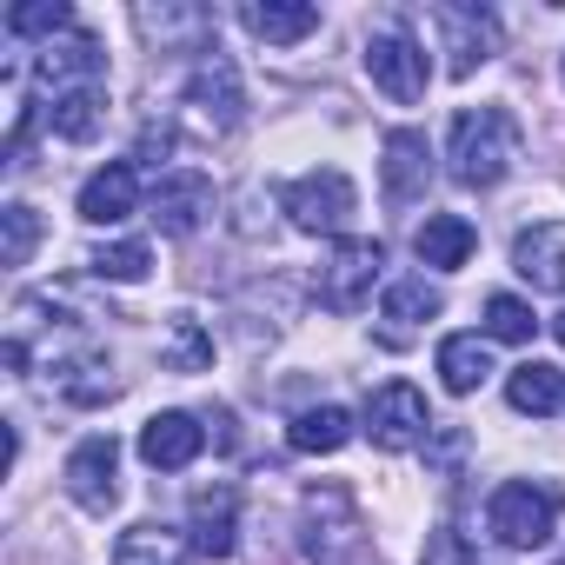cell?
<instances>
[{
    "instance_id": "cell-4",
    "label": "cell",
    "mask_w": 565,
    "mask_h": 565,
    "mask_svg": "<svg viewBox=\"0 0 565 565\" xmlns=\"http://www.w3.org/2000/svg\"><path fill=\"white\" fill-rule=\"evenodd\" d=\"M366 74H373V87H380L386 100H399V107L426 100V81H433L426 47H419L399 21H386V28L366 34Z\"/></svg>"
},
{
    "instance_id": "cell-12",
    "label": "cell",
    "mask_w": 565,
    "mask_h": 565,
    "mask_svg": "<svg viewBox=\"0 0 565 565\" xmlns=\"http://www.w3.org/2000/svg\"><path fill=\"white\" fill-rule=\"evenodd\" d=\"M34 74H41V87H54V94L100 87V74H107V54H100V41H94V34H81V28H74L67 41H47V47H41Z\"/></svg>"
},
{
    "instance_id": "cell-30",
    "label": "cell",
    "mask_w": 565,
    "mask_h": 565,
    "mask_svg": "<svg viewBox=\"0 0 565 565\" xmlns=\"http://www.w3.org/2000/svg\"><path fill=\"white\" fill-rule=\"evenodd\" d=\"M486 333H492V340H512V347H525V340L539 333V313H532L519 294H492V300H486Z\"/></svg>"
},
{
    "instance_id": "cell-27",
    "label": "cell",
    "mask_w": 565,
    "mask_h": 565,
    "mask_svg": "<svg viewBox=\"0 0 565 565\" xmlns=\"http://www.w3.org/2000/svg\"><path fill=\"white\" fill-rule=\"evenodd\" d=\"M41 246V213L28 200H8L0 206V266H28Z\"/></svg>"
},
{
    "instance_id": "cell-23",
    "label": "cell",
    "mask_w": 565,
    "mask_h": 565,
    "mask_svg": "<svg viewBox=\"0 0 565 565\" xmlns=\"http://www.w3.org/2000/svg\"><path fill=\"white\" fill-rule=\"evenodd\" d=\"M134 21H140V34H147V41H160V47L193 41V54H213V41H206V34H213V21H206L200 8H160V14H153V8H140Z\"/></svg>"
},
{
    "instance_id": "cell-13",
    "label": "cell",
    "mask_w": 565,
    "mask_h": 565,
    "mask_svg": "<svg viewBox=\"0 0 565 565\" xmlns=\"http://www.w3.org/2000/svg\"><path fill=\"white\" fill-rule=\"evenodd\" d=\"M186 519H193V552L233 558V545H239V492L233 486H200L186 499Z\"/></svg>"
},
{
    "instance_id": "cell-15",
    "label": "cell",
    "mask_w": 565,
    "mask_h": 565,
    "mask_svg": "<svg viewBox=\"0 0 565 565\" xmlns=\"http://www.w3.org/2000/svg\"><path fill=\"white\" fill-rule=\"evenodd\" d=\"M213 213V180L206 173H160L153 180V226L160 233H193L200 220Z\"/></svg>"
},
{
    "instance_id": "cell-2",
    "label": "cell",
    "mask_w": 565,
    "mask_h": 565,
    "mask_svg": "<svg viewBox=\"0 0 565 565\" xmlns=\"http://www.w3.org/2000/svg\"><path fill=\"white\" fill-rule=\"evenodd\" d=\"M486 525L499 545L512 552H539L552 532H558V492L552 486H532V479H505L486 505Z\"/></svg>"
},
{
    "instance_id": "cell-19",
    "label": "cell",
    "mask_w": 565,
    "mask_h": 565,
    "mask_svg": "<svg viewBox=\"0 0 565 565\" xmlns=\"http://www.w3.org/2000/svg\"><path fill=\"white\" fill-rule=\"evenodd\" d=\"M472 246H479V233H472V220H459V213H426V226L413 233V253H419V266H466L472 259Z\"/></svg>"
},
{
    "instance_id": "cell-1",
    "label": "cell",
    "mask_w": 565,
    "mask_h": 565,
    "mask_svg": "<svg viewBox=\"0 0 565 565\" xmlns=\"http://www.w3.org/2000/svg\"><path fill=\"white\" fill-rule=\"evenodd\" d=\"M512 153H519V127H512L505 107H466L452 120L446 160H452V180L459 186H499L512 173Z\"/></svg>"
},
{
    "instance_id": "cell-34",
    "label": "cell",
    "mask_w": 565,
    "mask_h": 565,
    "mask_svg": "<svg viewBox=\"0 0 565 565\" xmlns=\"http://www.w3.org/2000/svg\"><path fill=\"white\" fill-rule=\"evenodd\" d=\"M558 74H565V61H558Z\"/></svg>"
},
{
    "instance_id": "cell-20",
    "label": "cell",
    "mask_w": 565,
    "mask_h": 565,
    "mask_svg": "<svg viewBox=\"0 0 565 565\" xmlns=\"http://www.w3.org/2000/svg\"><path fill=\"white\" fill-rule=\"evenodd\" d=\"M114 565H193V539H180L173 525H127L114 545Z\"/></svg>"
},
{
    "instance_id": "cell-8",
    "label": "cell",
    "mask_w": 565,
    "mask_h": 565,
    "mask_svg": "<svg viewBox=\"0 0 565 565\" xmlns=\"http://www.w3.org/2000/svg\"><path fill=\"white\" fill-rule=\"evenodd\" d=\"M426 433H433L426 393L406 386V380H386V386L373 393V406H366V439H373L380 452H413Z\"/></svg>"
},
{
    "instance_id": "cell-22",
    "label": "cell",
    "mask_w": 565,
    "mask_h": 565,
    "mask_svg": "<svg viewBox=\"0 0 565 565\" xmlns=\"http://www.w3.org/2000/svg\"><path fill=\"white\" fill-rule=\"evenodd\" d=\"M505 399H512V413H532V419H545V413H558V399H565V380H558V366H545V360H525V366H512V380H505Z\"/></svg>"
},
{
    "instance_id": "cell-33",
    "label": "cell",
    "mask_w": 565,
    "mask_h": 565,
    "mask_svg": "<svg viewBox=\"0 0 565 565\" xmlns=\"http://www.w3.org/2000/svg\"><path fill=\"white\" fill-rule=\"evenodd\" d=\"M552 340H558V347H565V313H558V320H552Z\"/></svg>"
},
{
    "instance_id": "cell-11",
    "label": "cell",
    "mask_w": 565,
    "mask_h": 565,
    "mask_svg": "<svg viewBox=\"0 0 565 565\" xmlns=\"http://www.w3.org/2000/svg\"><path fill=\"white\" fill-rule=\"evenodd\" d=\"M380 173H386V206L393 213L419 206L426 186H433V147H426V134L419 127H393L386 147H380Z\"/></svg>"
},
{
    "instance_id": "cell-6",
    "label": "cell",
    "mask_w": 565,
    "mask_h": 565,
    "mask_svg": "<svg viewBox=\"0 0 565 565\" xmlns=\"http://www.w3.org/2000/svg\"><path fill=\"white\" fill-rule=\"evenodd\" d=\"M279 206H287V220H294L300 233H340V226L353 220L360 193H353V180H347L340 167H320V173H300L287 193H279Z\"/></svg>"
},
{
    "instance_id": "cell-25",
    "label": "cell",
    "mask_w": 565,
    "mask_h": 565,
    "mask_svg": "<svg viewBox=\"0 0 565 565\" xmlns=\"http://www.w3.org/2000/svg\"><path fill=\"white\" fill-rule=\"evenodd\" d=\"M287 439H294V452H340L353 439V413L347 406H307L287 426Z\"/></svg>"
},
{
    "instance_id": "cell-14",
    "label": "cell",
    "mask_w": 565,
    "mask_h": 565,
    "mask_svg": "<svg viewBox=\"0 0 565 565\" xmlns=\"http://www.w3.org/2000/svg\"><path fill=\"white\" fill-rule=\"evenodd\" d=\"M512 273L525 279L532 294H565V233H558L552 220L519 226V239H512Z\"/></svg>"
},
{
    "instance_id": "cell-9",
    "label": "cell",
    "mask_w": 565,
    "mask_h": 565,
    "mask_svg": "<svg viewBox=\"0 0 565 565\" xmlns=\"http://www.w3.org/2000/svg\"><path fill=\"white\" fill-rule=\"evenodd\" d=\"M186 107H193V120H200L206 134H233V127H239L246 94H239V74H233V61H226L220 47L193 61V74H186Z\"/></svg>"
},
{
    "instance_id": "cell-7",
    "label": "cell",
    "mask_w": 565,
    "mask_h": 565,
    "mask_svg": "<svg viewBox=\"0 0 565 565\" xmlns=\"http://www.w3.org/2000/svg\"><path fill=\"white\" fill-rule=\"evenodd\" d=\"M433 28H439V41H446V67H452V81H466V74H479L492 54H499V14L492 8H472V0H439L433 8Z\"/></svg>"
},
{
    "instance_id": "cell-24",
    "label": "cell",
    "mask_w": 565,
    "mask_h": 565,
    "mask_svg": "<svg viewBox=\"0 0 565 565\" xmlns=\"http://www.w3.org/2000/svg\"><path fill=\"white\" fill-rule=\"evenodd\" d=\"M100 120H107V94H100V87L54 94V107H47V127H54L61 140H94V134H100Z\"/></svg>"
},
{
    "instance_id": "cell-29",
    "label": "cell",
    "mask_w": 565,
    "mask_h": 565,
    "mask_svg": "<svg viewBox=\"0 0 565 565\" xmlns=\"http://www.w3.org/2000/svg\"><path fill=\"white\" fill-rule=\"evenodd\" d=\"M8 34H14V41L74 34V8H67V0H21V8H8Z\"/></svg>"
},
{
    "instance_id": "cell-10",
    "label": "cell",
    "mask_w": 565,
    "mask_h": 565,
    "mask_svg": "<svg viewBox=\"0 0 565 565\" xmlns=\"http://www.w3.org/2000/svg\"><path fill=\"white\" fill-rule=\"evenodd\" d=\"M114 472H120V446H114V433L81 439V446L67 452V492H74V505H81V512H94V519H107V512L120 505Z\"/></svg>"
},
{
    "instance_id": "cell-5",
    "label": "cell",
    "mask_w": 565,
    "mask_h": 565,
    "mask_svg": "<svg viewBox=\"0 0 565 565\" xmlns=\"http://www.w3.org/2000/svg\"><path fill=\"white\" fill-rule=\"evenodd\" d=\"M380 266H386V246H380V239H340L333 259H327L320 279H313L320 307H327V313H360V307L373 300V287H380Z\"/></svg>"
},
{
    "instance_id": "cell-3",
    "label": "cell",
    "mask_w": 565,
    "mask_h": 565,
    "mask_svg": "<svg viewBox=\"0 0 565 565\" xmlns=\"http://www.w3.org/2000/svg\"><path fill=\"white\" fill-rule=\"evenodd\" d=\"M300 525H307V558L313 565H366V525H360V512L340 486L307 492Z\"/></svg>"
},
{
    "instance_id": "cell-18",
    "label": "cell",
    "mask_w": 565,
    "mask_h": 565,
    "mask_svg": "<svg viewBox=\"0 0 565 565\" xmlns=\"http://www.w3.org/2000/svg\"><path fill=\"white\" fill-rule=\"evenodd\" d=\"M239 21H246L266 47H294V41L320 34V8H307V0H246Z\"/></svg>"
},
{
    "instance_id": "cell-28",
    "label": "cell",
    "mask_w": 565,
    "mask_h": 565,
    "mask_svg": "<svg viewBox=\"0 0 565 565\" xmlns=\"http://www.w3.org/2000/svg\"><path fill=\"white\" fill-rule=\"evenodd\" d=\"M446 300H439V287L426 273H406V279H393L386 287V320H399V327H419V320H433Z\"/></svg>"
},
{
    "instance_id": "cell-17",
    "label": "cell",
    "mask_w": 565,
    "mask_h": 565,
    "mask_svg": "<svg viewBox=\"0 0 565 565\" xmlns=\"http://www.w3.org/2000/svg\"><path fill=\"white\" fill-rule=\"evenodd\" d=\"M134 206H140V173H134V160H107L100 173H87V186H81V220L120 226Z\"/></svg>"
},
{
    "instance_id": "cell-26",
    "label": "cell",
    "mask_w": 565,
    "mask_h": 565,
    "mask_svg": "<svg viewBox=\"0 0 565 565\" xmlns=\"http://www.w3.org/2000/svg\"><path fill=\"white\" fill-rule=\"evenodd\" d=\"M160 360H167V373H206V366H213V333L180 313V320L167 327V340H160Z\"/></svg>"
},
{
    "instance_id": "cell-21",
    "label": "cell",
    "mask_w": 565,
    "mask_h": 565,
    "mask_svg": "<svg viewBox=\"0 0 565 565\" xmlns=\"http://www.w3.org/2000/svg\"><path fill=\"white\" fill-rule=\"evenodd\" d=\"M486 373H492V353H486L479 333H452V340H439V380H446V393H479Z\"/></svg>"
},
{
    "instance_id": "cell-32",
    "label": "cell",
    "mask_w": 565,
    "mask_h": 565,
    "mask_svg": "<svg viewBox=\"0 0 565 565\" xmlns=\"http://www.w3.org/2000/svg\"><path fill=\"white\" fill-rule=\"evenodd\" d=\"M419 565H486V558H479V545H472L466 532H452V525H433V539H426Z\"/></svg>"
},
{
    "instance_id": "cell-31",
    "label": "cell",
    "mask_w": 565,
    "mask_h": 565,
    "mask_svg": "<svg viewBox=\"0 0 565 565\" xmlns=\"http://www.w3.org/2000/svg\"><path fill=\"white\" fill-rule=\"evenodd\" d=\"M147 266H153L147 239H120V246H100V253H94V273H100V279H120V287L147 279Z\"/></svg>"
},
{
    "instance_id": "cell-16",
    "label": "cell",
    "mask_w": 565,
    "mask_h": 565,
    "mask_svg": "<svg viewBox=\"0 0 565 565\" xmlns=\"http://www.w3.org/2000/svg\"><path fill=\"white\" fill-rule=\"evenodd\" d=\"M200 446H206V426H200L193 413H153V419L140 426V459H147L153 472H180V466H193Z\"/></svg>"
}]
</instances>
